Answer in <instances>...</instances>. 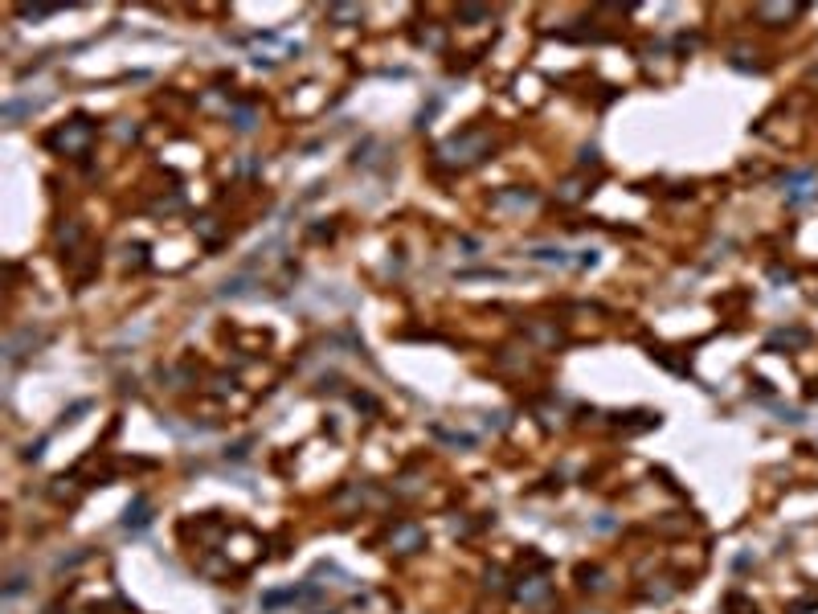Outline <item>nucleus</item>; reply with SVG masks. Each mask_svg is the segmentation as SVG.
Returning a JSON list of instances; mask_svg holds the SVG:
<instances>
[{"mask_svg":"<svg viewBox=\"0 0 818 614\" xmlns=\"http://www.w3.org/2000/svg\"><path fill=\"white\" fill-rule=\"evenodd\" d=\"M487 148H491V139L479 132V127H471V132H462V135L442 139L438 152H434V160H438L442 168H471L487 156Z\"/></svg>","mask_w":818,"mask_h":614,"instance_id":"nucleus-1","label":"nucleus"},{"mask_svg":"<svg viewBox=\"0 0 818 614\" xmlns=\"http://www.w3.org/2000/svg\"><path fill=\"white\" fill-rule=\"evenodd\" d=\"M90 135H95V127H90V119H74L70 127H62V132L53 135L49 144H58L62 152H86V144H90Z\"/></svg>","mask_w":818,"mask_h":614,"instance_id":"nucleus-2","label":"nucleus"},{"mask_svg":"<svg viewBox=\"0 0 818 614\" xmlns=\"http://www.w3.org/2000/svg\"><path fill=\"white\" fill-rule=\"evenodd\" d=\"M782 184L790 189V201L794 205H802V201H810L818 193V176L810 172V168H802V172H790V176H782Z\"/></svg>","mask_w":818,"mask_h":614,"instance_id":"nucleus-3","label":"nucleus"},{"mask_svg":"<svg viewBox=\"0 0 818 614\" xmlns=\"http://www.w3.org/2000/svg\"><path fill=\"white\" fill-rule=\"evenodd\" d=\"M532 201H536V189H511V193H495L491 205H495V209H524V205H532Z\"/></svg>","mask_w":818,"mask_h":614,"instance_id":"nucleus-4","label":"nucleus"},{"mask_svg":"<svg viewBox=\"0 0 818 614\" xmlns=\"http://www.w3.org/2000/svg\"><path fill=\"white\" fill-rule=\"evenodd\" d=\"M802 13V4H761L757 17L761 21H794Z\"/></svg>","mask_w":818,"mask_h":614,"instance_id":"nucleus-5","label":"nucleus"},{"mask_svg":"<svg viewBox=\"0 0 818 614\" xmlns=\"http://www.w3.org/2000/svg\"><path fill=\"white\" fill-rule=\"evenodd\" d=\"M532 258H536V263H556V266H565V263H569V254H565V250H553V246L532 250Z\"/></svg>","mask_w":818,"mask_h":614,"instance_id":"nucleus-6","label":"nucleus"},{"mask_svg":"<svg viewBox=\"0 0 818 614\" xmlns=\"http://www.w3.org/2000/svg\"><path fill=\"white\" fill-rule=\"evenodd\" d=\"M233 127L238 132H254V107H238L233 111Z\"/></svg>","mask_w":818,"mask_h":614,"instance_id":"nucleus-7","label":"nucleus"},{"mask_svg":"<svg viewBox=\"0 0 818 614\" xmlns=\"http://www.w3.org/2000/svg\"><path fill=\"white\" fill-rule=\"evenodd\" d=\"M581 193H585V189H581V181H565V184H561V193H556V197L565 201V205H573V201H581Z\"/></svg>","mask_w":818,"mask_h":614,"instance_id":"nucleus-8","label":"nucleus"},{"mask_svg":"<svg viewBox=\"0 0 818 614\" xmlns=\"http://www.w3.org/2000/svg\"><path fill=\"white\" fill-rule=\"evenodd\" d=\"M127 524H147V504L144 499H135V504L127 508Z\"/></svg>","mask_w":818,"mask_h":614,"instance_id":"nucleus-9","label":"nucleus"},{"mask_svg":"<svg viewBox=\"0 0 818 614\" xmlns=\"http://www.w3.org/2000/svg\"><path fill=\"white\" fill-rule=\"evenodd\" d=\"M397 545H405V553H409L413 545H422V532H418V529H401V532H397Z\"/></svg>","mask_w":818,"mask_h":614,"instance_id":"nucleus-10","label":"nucleus"},{"mask_svg":"<svg viewBox=\"0 0 818 614\" xmlns=\"http://www.w3.org/2000/svg\"><path fill=\"white\" fill-rule=\"evenodd\" d=\"M773 344H806V332H773Z\"/></svg>","mask_w":818,"mask_h":614,"instance_id":"nucleus-11","label":"nucleus"},{"mask_svg":"<svg viewBox=\"0 0 818 614\" xmlns=\"http://www.w3.org/2000/svg\"><path fill=\"white\" fill-rule=\"evenodd\" d=\"M458 17H467V21H479V17H487V9H458Z\"/></svg>","mask_w":818,"mask_h":614,"instance_id":"nucleus-12","label":"nucleus"},{"mask_svg":"<svg viewBox=\"0 0 818 614\" xmlns=\"http://www.w3.org/2000/svg\"><path fill=\"white\" fill-rule=\"evenodd\" d=\"M577 160H581V164H597V148H581Z\"/></svg>","mask_w":818,"mask_h":614,"instance_id":"nucleus-13","label":"nucleus"}]
</instances>
